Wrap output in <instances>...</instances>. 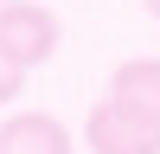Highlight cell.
<instances>
[{
    "mask_svg": "<svg viewBox=\"0 0 160 154\" xmlns=\"http://www.w3.org/2000/svg\"><path fill=\"white\" fill-rule=\"evenodd\" d=\"M83 148L90 154H160V116L141 103L102 96L83 116Z\"/></svg>",
    "mask_w": 160,
    "mask_h": 154,
    "instance_id": "cell-1",
    "label": "cell"
},
{
    "mask_svg": "<svg viewBox=\"0 0 160 154\" xmlns=\"http://www.w3.org/2000/svg\"><path fill=\"white\" fill-rule=\"evenodd\" d=\"M0 51H7L13 64H45L51 51H58V13L38 7V0H7L0 7Z\"/></svg>",
    "mask_w": 160,
    "mask_h": 154,
    "instance_id": "cell-2",
    "label": "cell"
},
{
    "mask_svg": "<svg viewBox=\"0 0 160 154\" xmlns=\"http://www.w3.org/2000/svg\"><path fill=\"white\" fill-rule=\"evenodd\" d=\"M0 154H77L71 148V128L45 109H19L0 122Z\"/></svg>",
    "mask_w": 160,
    "mask_h": 154,
    "instance_id": "cell-3",
    "label": "cell"
},
{
    "mask_svg": "<svg viewBox=\"0 0 160 154\" xmlns=\"http://www.w3.org/2000/svg\"><path fill=\"white\" fill-rule=\"evenodd\" d=\"M109 96L141 103V109H154V116H160V58H128V64H115Z\"/></svg>",
    "mask_w": 160,
    "mask_h": 154,
    "instance_id": "cell-4",
    "label": "cell"
},
{
    "mask_svg": "<svg viewBox=\"0 0 160 154\" xmlns=\"http://www.w3.org/2000/svg\"><path fill=\"white\" fill-rule=\"evenodd\" d=\"M19 90H26V64H13L0 51V103H19Z\"/></svg>",
    "mask_w": 160,
    "mask_h": 154,
    "instance_id": "cell-5",
    "label": "cell"
},
{
    "mask_svg": "<svg viewBox=\"0 0 160 154\" xmlns=\"http://www.w3.org/2000/svg\"><path fill=\"white\" fill-rule=\"evenodd\" d=\"M148 13H154V19H160V0H148Z\"/></svg>",
    "mask_w": 160,
    "mask_h": 154,
    "instance_id": "cell-6",
    "label": "cell"
},
{
    "mask_svg": "<svg viewBox=\"0 0 160 154\" xmlns=\"http://www.w3.org/2000/svg\"><path fill=\"white\" fill-rule=\"evenodd\" d=\"M0 7H7V0H0Z\"/></svg>",
    "mask_w": 160,
    "mask_h": 154,
    "instance_id": "cell-7",
    "label": "cell"
}]
</instances>
